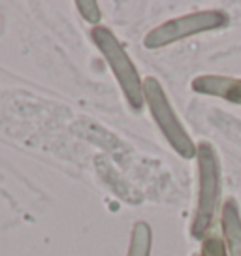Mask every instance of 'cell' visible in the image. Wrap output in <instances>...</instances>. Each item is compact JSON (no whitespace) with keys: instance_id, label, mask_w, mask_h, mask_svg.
<instances>
[{"instance_id":"3957f363","label":"cell","mask_w":241,"mask_h":256,"mask_svg":"<svg viewBox=\"0 0 241 256\" xmlns=\"http://www.w3.org/2000/svg\"><path fill=\"white\" fill-rule=\"evenodd\" d=\"M200 164V200L192 224V236L202 238L211 218L215 215L218 202V158L211 144H202L198 149Z\"/></svg>"},{"instance_id":"6da1fadb","label":"cell","mask_w":241,"mask_h":256,"mask_svg":"<svg viewBox=\"0 0 241 256\" xmlns=\"http://www.w3.org/2000/svg\"><path fill=\"white\" fill-rule=\"evenodd\" d=\"M92 40L96 44L100 51L104 53L106 60L112 66L115 78L122 87V92L126 96V100L134 110H140L144 104V83L138 76L136 68L128 55L124 53V49L120 48L117 38L113 36L112 30H108L104 26H94L92 28Z\"/></svg>"},{"instance_id":"7a4b0ae2","label":"cell","mask_w":241,"mask_h":256,"mask_svg":"<svg viewBox=\"0 0 241 256\" xmlns=\"http://www.w3.org/2000/svg\"><path fill=\"white\" fill-rule=\"evenodd\" d=\"M144 94H145V98H147V104L151 108V113H153L156 124L160 126L162 134L168 138V142L172 144V147H174L181 156L192 158L194 154H196L192 140H190V136L185 132L183 124L177 120L176 113L172 110V106H170L168 98L164 94L162 87L158 85V81L153 80V78L145 80Z\"/></svg>"},{"instance_id":"8992f818","label":"cell","mask_w":241,"mask_h":256,"mask_svg":"<svg viewBox=\"0 0 241 256\" xmlns=\"http://www.w3.org/2000/svg\"><path fill=\"white\" fill-rule=\"evenodd\" d=\"M222 228L230 247V254L241 256V218L236 202H228L222 209Z\"/></svg>"},{"instance_id":"9c48e42d","label":"cell","mask_w":241,"mask_h":256,"mask_svg":"<svg viewBox=\"0 0 241 256\" xmlns=\"http://www.w3.org/2000/svg\"><path fill=\"white\" fill-rule=\"evenodd\" d=\"M202 256H226L224 254V245L217 240V238H209L204 243V252Z\"/></svg>"},{"instance_id":"ba28073f","label":"cell","mask_w":241,"mask_h":256,"mask_svg":"<svg viewBox=\"0 0 241 256\" xmlns=\"http://www.w3.org/2000/svg\"><path fill=\"white\" fill-rule=\"evenodd\" d=\"M78 6L81 8V16L85 17L88 23L96 24L100 21V12H98L96 2H78Z\"/></svg>"},{"instance_id":"52a82bcc","label":"cell","mask_w":241,"mask_h":256,"mask_svg":"<svg viewBox=\"0 0 241 256\" xmlns=\"http://www.w3.org/2000/svg\"><path fill=\"white\" fill-rule=\"evenodd\" d=\"M151 248V230L145 222H138L132 230L128 256H149Z\"/></svg>"},{"instance_id":"5b68a950","label":"cell","mask_w":241,"mask_h":256,"mask_svg":"<svg viewBox=\"0 0 241 256\" xmlns=\"http://www.w3.org/2000/svg\"><path fill=\"white\" fill-rule=\"evenodd\" d=\"M194 90L204 92V94L220 96L228 102L241 104V81L230 80V78H217V76H206L198 78L192 83Z\"/></svg>"},{"instance_id":"277c9868","label":"cell","mask_w":241,"mask_h":256,"mask_svg":"<svg viewBox=\"0 0 241 256\" xmlns=\"http://www.w3.org/2000/svg\"><path fill=\"white\" fill-rule=\"evenodd\" d=\"M228 23V16L224 12L218 10H209V12H198V14H190V16L179 17L174 21H168L162 26L154 28L147 34L145 38V46L147 48H162L168 46L172 42H177L186 36H192L198 32L211 30L217 26H224Z\"/></svg>"}]
</instances>
